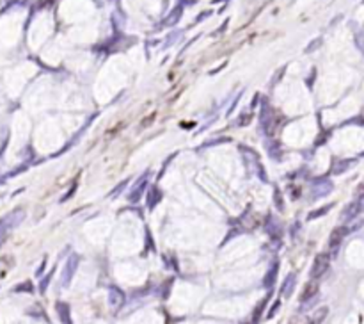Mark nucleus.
I'll return each mask as SVG.
<instances>
[{
  "label": "nucleus",
  "instance_id": "nucleus-16",
  "mask_svg": "<svg viewBox=\"0 0 364 324\" xmlns=\"http://www.w3.org/2000/svg\"><path fill=\"white\" fill-rule=\"evenodd\" d=\"M355 45H357V48L364 54V27L355 34Z\"/></svg>",
  "mask_w": 364,
  "mask_h": 324
},
{
  "label": "nucleus",
  "instance_id": "nucleus-13",
  "mask_svg": "<svg viewBox=\"0 0 364 324\" xmlns=\"http://www.w3.org/2000/svg\"><path fill=\"white\" fill-rule=\"evenodd\" d=\"M355 164V161H341V162H337V164H334V167H332V173H345V171L348 169V167H352Z\"/></svg>",
  "mask_w": 364,
  "mask_h": 324
},
{
  "label": "nucleus",
  "instance_id": "nucleus-3",
  "mask_svg": "<svg viewBox=\"0 0 364 324\" xmlns=\"http://www.w3.org/2000/svg\"><path fill=\"white\" fill-rule=\"evenodd\" d=\"M347 235H348L347 226H336V228L332 230V233H330V237H329V249L330 251H337V248H339L341 243H343V239Z\"/></svg>",
  "mask_w": 364,
  "mask_h": 324
},
{
  "label": "nucleus",
  "instance_id": "nucleus-20",
  "mask_svg": "<svg viewBox=\"0 0 364 324\" xmlns=\"http://www.w3.org/2000/svg\"><path fill=\"white\" fill-rule=\"evenodd\" d=\"M279 305H281V301H276V303L272 305V308H270V312L266 314V319H272L274 315H276V312H277V308H279Z\"/></svg>",
  "mask_w": 364,
  "mask_h": 324
},
{
  "label": "nucleus",
  "instance_id": "nucleus-14",
  "mask_svg": "<svg viewBox=\"0 0 364 324\" xmlns=\"http://www.w3.org/2000/svg\"><path fill=\"white\" fill-rule=\"evenodd\" d=\"M330 208H332V205H327V207H322V208H318V210H314V212H309V214H307V219H317V218H320V215H324V214H327V212L330 210Z\"/></svg>",
  "mask_w": 364,
  "mask_h": 324
},
{
  "label": "nucleus",
  "instance_id": "nucleus-15",
  "mask_svg": "<svg viewBox=\"0 0 364 324\" xmlns=\"http://www.w3.org/2000/svg\"><path fill=\"white\" fill-rule=\"evenodd\" d=\"M266 301H269V297H265V299L261 301V303L256 307V310H254V314H252V324H256L259 321V315H261V312H263V308H265V305H266Z\"/></svg>",
  "mask_w": 364,
  "mask_h": 324
},
{
  "label": "nucleus",
  "instance_id": "nucleus-2",
  "mask_svg": "<svg viewBox=\"0 0 364 324\" xmlns=\"http://www.w3.org/2000/svg\"><path fill=\"white\" fill-rule=\"evenodd\" d=\"M329 264H330L329 255L327 253H318L313 260V266H311V278L313 280H320L327 273V269H329Z\"/></svg>",
  "mask_w": 364,
  "mask_h": 324
},
{
  "label": "nucleus",
  "instance_id": "nucleus-22",
  "mask_svg": "<svg viewBox=\"0 0 364 324\" xmlns=\"http://www.w3.org/2000/svg\"><path fill=\"white\" fill-rule=\"evenodd\" d=\"M23 290H27V292H31V290H32V285L27 282V284H23V285L16 287V292H23Z\"/></svg>",
  "mask_w": 364,
  "mask_h": 324
},
{
  "label": "nucleus",
  "instance_id": "nucleus-23",
  "mask_svg": "<svg viewBox=\"0 0 364 324\" xmlns=\"http://www.w3.org/2000/svg\"><path fill=\"white\" fill-rule=\"evenodd\" d=\"M322 41L320 39H317V41H313V43H309L307 45V48H306V52H313V50H317V47L320 45Z\"/></svg>",
  "mask_w": 364,
  "mask_h": 324
},
{
  "label": "nucleus",
  "instance_id": "nucleus-24",
  "mask_svg": "<svg viewBox=\"0 0 364 324\" xmlns=\"http://www.w3.org/2000/svg\"><path fill=\"white\" fill-rule=\"evenodd\" d=\"M4 241H6V237H0V246L4 244Z\"/></svg>",
  "mask_w": 364,
  "mask_h": 324
},
{
  "label": "nucleus",
  "instance_id": "nucleus-18",
  "mask_svg": "<svg viewBox=\"0 0 364 324\" xmlns=\"http://www.w3.org/2000/svg\"><path fill=\"white\" fill-rule=\"evenodd\" d=\"M274 200H276L277 208H279V210H284V202H283V200H281V192H279V189H276V192H274Z\"/></svg>",
  "mask_w": 364,
  "mask_h": 324
},
{
  "label": "nucleus",
  "instance_id": "nucleus-8",
  "mask_svg": "<svg viewBox=\"0 0 364 324\" xmlns=\"http://www.w3.org/2000/svg\"><path fill=\"white\" fill-rule=\"evenodd\" d=\"M277 271H279V266H277V264H274V266L270 267L269 273H266L265 280H263V284H265L266 289H272L274 284H276V280H277Z\"/></svg>",
  "mask_w": 364,
  "mask_h": 324
},
{
  "label": "nucleus",
  "instance_id": "nucleus-5",
  "mask_svg": "<svg viewBox=\"0 0 364 324\" xmlns=\"http://www.w3.org/2000/svg\"><path fill=\"white\" fill-rule=\"evenodd\" d=\"M317 294H318V282L317 280L307 282V284L304 285V290L300 292V301H302V303H307V301L313 299Z\"/></svg>",
  "mask_w": 364,
  "mask_h": 324
},
{
  "label": "nucleus",
  "instance_id": "nucleus-11",
  "mask_svg": "<svg viewBox=\"0 0 364 324\" xmlns=\"http://www.w3.org/2000/svg\"><path fill=\"white\" fill-rule=\"evenodd\" d=\"M181 13H183V7H181V6L174 7V9L171 11V14H169V16L165 18V21H163V24H165V25H174L178 20H180Z\"/></svg>",
  "mask_w": 364,
  "mask_h": 324
},
{
  "label": "nucleus",
  "instance_id": "nucleus-21",
  "mask_svg": "<svg viewBox=\"0 0 364 324\" xmlns=\"http://www.w3.org/2000/svg\"><path fill=\"white\" fill-rule=\"evenodd\" d=\"M50 278H52V273L46 274V276H44V280L41 282V285H39V290H41V292H44V290H46L48 284H50Z\"/></svg>",
  "mask_w": 364,
  "mask_h": 324
},
{
  "label": "nucleus",
  "instance_id": "nucleus-6",
  "mask_svg": "<svg viewBox=\"0 0 364 324\" xmlns=\"http://www.w3.org/2000/svg\"><path fill=\"white\" fill-rule=\"evenodd\" d=\"M361 205L362 202H352V203H348L347 207L343 208V214H341V218L345 219V221H350V219H354V218H357V214L361 212Z\"/></svg>",
  "mask_w": 364,
  "mask_h": 324
},
{
  "label": "nucleus",
  "instance_id": "nucleus-9",
  "mask_svg": "<svg viewBox=\"0 0 364 324\" xmlns=\"http://www.w3.org/2000/svg\"><path fill=\"white\" fill-rule=\"evenodd\" d=\"M293 287H295V276H293V274H288V276H286V280L283 282V289H281V294H283V297L292 296Z\"/></svg>",
  "mask_w": 364,
  "mask_h": 324
},
{
  "label": "nucleus",
  "instance_id": "nucleus-17",
  "mask_svg": "<svg viewBox=\"0 0 364 324\" xmlns=\"http://www.w3.org/2000/svg\"><path fill=\"white\" fill-rule=\"evenodd\" d=\"M327 307H324V308H320V310L317 312V314H314V322H322L324 321V319L327 317Z\"/></svg>",
  "mask_w": 364,
  "mask_h": 324
},
{
  "label": "nucleus",
  "instance_id": "nucleus-12",
  "mask_svg": "<svg viewBox=\"0 0 364 324\" xmlns=\"http://www.w3.org/2000/svg\"><path fill=\"white\" fill-rule=\"evenodd\" d=\"M146 187V177H142V180H139L137 182V185L133 187V192L128 196L130 198V202H137L139 200V196H140V192H142V189Z\"/></svg>",
  "mask_w": 364,
  "mask_h": 324
},
{
  "label": "nucleus",
  "instance_id": "nucleus-7",
  "mask_svg": "<svg viewBox=\"0 0 364 324\" xmlns=\"http://www.w3.org/2000/svg\"><path fill=\"white\" fill-rule=\"evenodd\" d=\"M109 303L112 308H119L123 303H125V294L121 292L117 287H112L109 290Z\"/></svg>",
  "mask_w": 364,
  "mask_h": 324
},
{
  "label": "nucleus",
  "instance_id": "nucleus-1",
  "mask_svg": "<svg viewBox=\"0 0 364 324\" xmlns=\"http://www.w3.org/2000/svg\"><path fill=\"white\" fill-rule=\"evenodd\" d=\"M23 219H25L23 208H14L13 212L4 215V218L0 219V237H7V233H9L13 228H16Z\"/></svg>",
  "mask_w": 364,
  "mask_h": 324
},
{
  "label": "nucleus",
  "instance_id": "nucleus-10",
  "mask_svg": "<svg viewBox=\"0 0 364 324\" xmlns=\"http://www.w3.org/2000/svg\"><path fill=\"white\" fill-rule=\"evenodd\" d=\"M57 312L61 317L62 324H71V317H69V307L66 303H57Z\"/></svg>",
  "mask_w": 364,
  "mask_h": 324
},
{
  "label": "nucleus",
  "instance_id": "nucleus-19",
  "mask_svg": "<svg viewBox=\"0 0 364 324\" xmlns=\"http://www.w3.org/2000/svg\"><path fill=\"white\" fill-rule=\"evenodd\" d=\"M355 200H357V202H364V184L359 185L357 191H355Z\"/></svg>",
  "mask_w": 364,
  "mask_h": 324
},
{
  "label": "nucleus",
  "instance_id": "nucleus-4",
  "mask_svg": "<svg viewBox=\"0 0 364 324\" xmlns=\"http://www.w3.org/2000/svg\"><path fill=\"white\" fill-rule=\"evenodd\" d=\"M77 267H79V256L71 255L68 258V262H66L64 271H62V282H61V284L64 285V287L68 285L69 282H71V278H73V274H75Z\"/></svg>",
  "mask_w": 364,
  "mask_h": 324
}]
</instances>
